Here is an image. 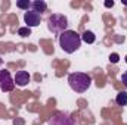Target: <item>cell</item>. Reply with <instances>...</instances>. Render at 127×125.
<instances>
[{
	"instance_id": "5",
	"label": "cell",
	"mask_w": 127,
	"mask_h": 125,
	"mask_svg": "<svg viewBox=\"0 0 127 125\" xmlns=\"http://www.w3.org/2000/svg\"><path fill=\"white\" fill-rule=\"evenodd\" d=\"M49 125H77L75 121L64 112H56L50 119H49Z\"/></svg>"
},
{
	"instance_id": "15",
	"label": "cell",
	"mask_w": 127,
	"mask_h": 125,
	"mask_svg": "<svg viewBox=\"0 0 127 125\" xmlns=\"http://www.w3.org/2000/svg\"><path fill=\"white\" fill-rule=\"evenodd\" d=\"M112 6H114V1H112V0H111V1L106 0V1H105V7H112Z\"/></svg>"
},
{
	"instance_id": "8",
	"label": "cell",
	"mask_w": 127,
	"mask_h": 125,
	"mask_svg": "<svg viewBox=\"0 0 127 125\" xmlns=\"http://www.w3.org/2000/svg\"><path fill=\"white\" fill-rule=\"evenodd\" d=\"M31 10L37 12V13H43L47 10V3L44 0H35V1H31Z\"/></svg>"
},
{
	"instance_id": "1",
	"label": "cell",
	"mask_w": 127,
	"mask_h": 125,
	"mask_svg": "<svg viewBox=\"0 0 127 125\" xmlns=\"http://www.w3.org/2000/svg\"><path fill=\"white\" fill-rule=\"evenodd\" d=\"M59 46L65 53L71 55L77 52L81 46V35L72 30H66L59 35Z\"/></svg>"
},
{
	"instance_id": "17",
	"label": "cell",
	"mask_w": 127,
	"mask_h": 125,
	"mask_svg": "<svg viewBox=\"0 0 127 125\" xmlns=\"http://www.w3.org/2000/svg\"><path fill=\"white\" fill-rule=\"evenodd\" d=\"M123 3H124V4H126V6H127V1H124V0H123Z\"/></svg>"
},
{
	"instance_id": "14",
	"label": "cell",
	"mask_w": 127,
	"mask_h": 125,
	"mask_svg": "<svg viewBox=\"0 0 127 125\" xmlns=\"http://www.w3.org/2000/svg\"><path fill=\"white\" fill-rule=\"evenodd\" d=\"M121 81H123V84L126 85V88H127V71L123 74V77H121Z\"/></svg>"
},
{
	"instance_id": "12",
	"label": "cell",
	"mask_w": 127,
	"mask_h": 125,
	"mask_svg": "<svg viewBox=\"0 0 127 125\" xmlns=\"http://www.w3.org/2000/svg\"><path fill=\"white\" fill-rule=\"evenodd\" d=\"M18 35H21V37H28V35H31V28H28V27H21V28L18 30Z\"/></svg>"
},
{
	"instance_id": "3",
	"label": "cell",
	"mask_w": 127,
	"mask_h": 125,
	"mask_svg": "<svg viewBox=\"0 0 127 125\" xmlns=\"http://www.w3.org/2000/svg\"><path fill=\"white\" fill-rule=\"evenodd\" d=\"M47 28H49V31L52 32V34L61 35L68 28V18L65 15H61V13L50 15L49 19H47Z\"/></svg>"
},
{
	"instance_id": "9",
	"label": "cell",
	"mask_w": 127,
	"mask_h": 125,
	"mask_svg": "<svg viewBox=\"0 0 127 125\" xmlns=\"http://www.w3.org/2000/svg\"><path fill=\"white\" fill-rule=\"evenodd\" d=\"M81 41L87 43V44H93L96 41V35L93 31H84L81 34Z\"/></svg>"
},
{
	"instance_id": "7",
	"label": "cell",
	"mask_w": 127,
	"mask_h": 125,
	"mask_svg": "<svg viewBox=\"0 0 127 125\" xmlns=\"http://www.w3.org/2000/svg\"><path fill=\"white\" fill-rule=\"evenodd\" d=\"M30 80H31V77H30V74H28L27 71H18L16 75H15V78H13L15 85H18V87H25V85H28Z\"/></svg>"
},
{
	"instance_id": "2",
	"label": "cell",
	"mask_w": 127,
	"mask_h": 125,
	"mask_svg": "<svg viewBox=\"0 0 127 125\" xmlns=\"http://www.w3.org/2000/svg\"><path fill=\"white\" fill-rule=\"evenodd\" d=\"M68 84L72 91L75 93H84L92 85V77L84 72H72L68 75Z\"/></svg>"
},
{
	"instance_id": "11",
	"label": "cell",
	"mask_w": 127,
	"mask_h": 125,
	"mask_svg": "<svg viewBox=\"0 0 127 125\" xmlns=\"http://www.w3.org/2000/svg\"><path fill=\"white\" fill-rule=\"evenodd\" d=\"M16 7H19V9H22V10H30L31 1H30V0H18V1H16Z\"/></svg>"
},
{
	"instance_id": "13",
	"label": "cell",
	"mask_w": 127,
	"mask_h": 125,
	"mask_svg": "<svg viewBox=\"0 0 127 125\" xmlns=\"http://www.w3.org/2000/svg\"><path fill=\"white\" fill-rule=\"evenodd\" d=\"M118 59H120V56H118L117 53H112V55L109 56V61H111L112 63H117V62H118Z\"/></svg>"
},
{
	"instance_id": "16",
	"label": "cell",
	"mask_w": 127,
	"mask_h": 125,
	"mask_svg": "<svg viewBox=\"0 0 127 125\" xmlns=\"http://www.w3.org/2000/svg\"><path fill=\"white\" fill-rule=\"evenodd\" d=\"M3 65V59H1V56H0V66Z\"/></svg>"
},
{
	"instance_id": "4",
	"label": "cell",
	"mask_w": 127,
	"mask_h": 125,
	"mask_svg": "<svg viewBox=\"0 0 127 125\" xmlns=\"http://www.w3.org/2000/svg\"><path fill=\"white\" fill-rule=\"evenodd\" d=\"M15 88V81L7 69H0V91L10 93Z\"/></svg>"
},
{
	"instance_id": "10",
	"label": "cell",
	"mask_w": 127,
	"mask_h": 125,
	"mask_svg": "<svg viewBox=\"0 0 127 125\" xmlns=\"http://www.w3.org/2000/svg\"><path fill=\"white\" fill-rule=\"evenodd\" d=\"M115 103L118 106H127V91H120L115 96Z\"/></svg>"
},
{
	"instance_id": "18",
	"label": "cell",
	"mask_w": 127,
	"mask_h": 125,
	"mask_svg": "<svg viewBox=\"0 0 127 125\" xmlns=\"http://www.w3.org/2000/svg\"><path fill=\"white\" fill-rule=\"evenodd\" d=\"M126 62H127V56H126Z\"/></svg>"
},
{
	"instance_id": "6",
	"label": "cell",
	"mask_w": 127,
	"mask_h": 125,
	"mask_svg": "<svg viewBox=\"0 0 127 125\" xmlns=\"http://www.w3.org/2000/svg\"><path fill=\"white\" fill-rule=\"evenodd\" d=\"M24 21L27 24L28 28H34V27H38L40 22H41V15L34 12V10H27L24 13Z\"/></svg>"
}]
</instances>
